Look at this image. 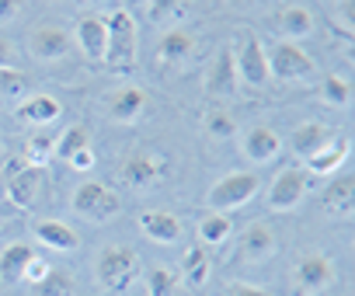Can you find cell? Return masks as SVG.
I'll return each instance as SVG.
<instances>
[{
	"instance_id": "obj_21",
	"label": "cell",
	"mask_w": 355,
	"mask_h": 296,
	"mask_svg": "<svg viewBox=\"0 0 355 296\" xmlns=\"http://www.w3.org/2000/svg\"><path fill=\"white\" fill-rule=\"evenodd\" d=\"M348 150H352L348 136H334L327 146H320L313 157H306V171L310 175H331V171H338L348 161Z\"/></svg>"
},
{
	"instance_id": "obj_17",
	"label": "cell",
	"mask_w": 355,
	"mask_h": 296,
	"mask_svg": "<svg viewBox=\"0 0 355 296\" xmlns=\"http://www.w3.org/2000/svg\"><path fill=\"white\" fill-rule=\"evenodd\" d=\"M196 53V35L189 28H171L164 32L160 46H157V60L167 63V67H182L185 60H192Z\"/></svg>"
},
{
	"instance_id": "obj_38",
	"label": "cell",
	"mask_w": 355,
	"mask_h": 296,
	"mask_svg": "<svg viewBox=\"0 0 355 296\" xmlns=\"http://www.w3.org/2000/svg\"><path fill=\"white\" fill-rule=\"evenodd\" d=\"M49 268H53V265H49V261H42V258L35 254V258H32V265L25 268V279H21V282H32V286H35V282H42V279L49 275Z\"/></svg>"
},
{
	"instance_id": "obj_16",
	"label": "cell",
	"mask_w": 355,
	"mask_h": 296,
	"mask_svg": "<svg viewBox=\"0 0 355 296\" xmlns=\"http://www.w3.org/2000/svg\"><path fill=\"white\" fill-rule=\"evenodd\" d=\"M39 189H42V171H39V168L21 164V168L8 178V199H11L18 209H32L35 199H39Z\"/></svg>"
},
{
	"instance_id": "obj_10",
	"label": "cell",
	"mask_w": 355,
	"mask_h": 296,
	"mask_svg": "<svg viewBox=\"0 0 355 296\" xmlns=\"http://www.w3.org/2000/svg\"><path fill=\"white\" fill-rule=\"evenodd\" d=\"M241 87V77H237V60H234V49H220L216 60L209 63V73H206V91L213 98H234Z\"/></svg>"
},
{
	"instance_id": "obj_36",
	"label": "cell",
	"mask_w": 355,
	"mask_h": 296,
	"mask_svg": "<svg viewBox=\"0 0 355 296\" xmlns=\"http://www.w3.org/2000/svg\"><path fill=\"white\" fill-rule=\"evenodd\" d=\"M182 8H185V0H146V18L160 25V21L174 18Z\"/></svg>"
},
{
	"instance_id": "obj_1",
	"label": "cell",
	"mask_w": 355,
	"mask_h": 296,
	"mask_svg": "<svg viewBox=\"0 0 355 296\" xmlns=\"http://www.w3.org/2000/svg\"><path fill=\"white\" fill-rule=\"evenodd\" d=\"M94 275H98V286L112 296H122L136 275H139V254L129 247V244H108L98 251V261H94Z\"/></svg>"
},
{
	"instance_id": "obj_43",
	"label": "cell",
	"mask_w": 355,
	"mask_h": 296,
	"mask_svg": "<svg viewBox=\"0 0 355 296\" xmlns=\"http://www.w3.org/2000/svg\"><path fill=\"white\" fill-rule=\"evenodd\" d=\"M94 4H112V0H94Z\"/></svg>"
},
{
	"instance_id": "obj_14",
	"label": "cell",
	"mask_w": 355,
	"mask_h": 296,
	"mask_svg": "<svg viewBox=\"0 0 355 296\" xmlns=\"http://www.w3.org/2000/svg\"><path fill=\"white\" fill-rule=\"evenodd\" d=\"M143 108H146V94L139 87H119V91H112L105 98V112L119 125H132L143 115Z\"/></svg>"
},
{
	"instance_id": "obj_8",
	"label": "cell",
	"mask_w": 355,
	"mask_h": 296,
	"mask_svg": "<svg viewBox=\"0 0 355 296\" xmlns=\"http://www.w3.org/2000/svg\"><path fill=\"white\" fill-rule=\"evenodd\" d=\"M306 189H310V175H306L303 168H282V171L275 175L272 189H268V206L279 209V213L296 209V206L303 202Z\"/></svg>"
},
{
	"instance_id": "obj_22",
	"label": "cell",
	"mask_w": 355,
	"mask_h": 296,
	"mask_svg": "<svg viewBox=\"0 0 355 296\" xmlns=\"http://www.w3.org/2000/svg\"><path fill=\"white\" fill-rule=\"evenodd\" d=\"M35 237H39L46 247L63 251V254H70V251L80 247V237H77L73 227H67L63 220H39V223H35Z\"/></svg>"
},
{
	"instance_id": "obj_24",
	"label": "cell",
	"mask_w": 355,
	"mask_h": 296,
	"mask_svg": "<svg viewBox=\"0 0 355 296\" xmlns=\"http://www.w3.org/2000/svg\"><path fill=\"white\" fill-rule=\"evenodd\" d=\"M352 202H355V185L348 175L334 178L327 189H324V206L334 213V216H348L352 213Z\"/></svg>"
},
{
	"instance_id": "obj_11",
	"label": "cell",
	"mask_w": 355,
	"mask_h": 296,
	"mask_svg": "<svg viewBox=\"0 0 355 296\" xmlns=\"http://www.w3.org/2000/svg\"><path fill=\"white\" fill-rule=\"evenodd\" d=\"M275 251H279V234H275L268 223H251V227L241 234V261L258 265V261L275 258Z\"/></svg>"
},
{
	"instance_id": "obj_41",
	"label": "cell",
	"mask_w": 355,
	"mask_h": 296,
	"mask_svg": "<svg viewBox=\"0 0 355 296\" xmlns=\"http://www.w3.org/2000/svg\"><path fill=\"white\" fill-rule=\"evenodd\" d=\"M15 63H18V53H15L11 39L0 35V70H8V67H15Z\"/></svg>"
},
{
	"instance_id": "obj_37",
	"label": "cell",
	"mask_w": 355,
	"mask_h": 296,
	"mask_svg": "<svg viewBox=\"0 0 355 296\" xmlns=\"http://www.w3.org/2000/svg\"><path fill=\"white\" fill-rule=\"evenodd\" d=\"M73 171H94V164H98V157H94V150L91 146H84V150H77L70 161H67Z\"/></svg>"
},
{
	"instance_id": "obj_5",
	"label": "cell",
	"mask_w": 355,
	"mask_h": 296,
	"mask_svg": "<svg viewBox=\"0 0 355 296\" xmlns=\"http://www.w3.org/2000/svg\"><path fill=\"white\" fill-rule=\"evenodd\" d=\"M234 60H237V77L251 87H265L272 80V70H268V53H265V42L248 32L241 39V46L234 49Z\"/></svg>"
},
{
	"instance_id": "obj_6",
	"label": "cell",
	"mask_w": 355,
	"mask_h": 296,
	"mask_svg": "<svg viewBox=\"0 0 355 296\" xmlns=\"http://www.w3.org/2000/svg\"><path fill=\"white\" fill-rule=\"evenodd\" d=\"M268 53V70L279 77V80H310L317 73V63L293 42H275Z\"/></svg>"
},
{
	"instance_id": "obj_9",
	"label": "cell",
	"mask_w": 355,
	"mask_h": 296,
	"mask_svg": "<svg viewBox=\"0 0 355 296\" xmlns=\"http://www.w3.org/2000/svg\"><path fill=\"white\" fill-rule=\"evenodd\" d=\"M73 49V35L60 25H39L32 35H28V53L42 63H53V60H63L70 56Z\"/></svg>"
},
{
	"instance_id": "obj_40",
	"label": "cell",
	"mask_w": 355,
	"mask_h": 296,
	"mask_svg": "<svg viewBox=\"0 0 355 296\" xmlns=\"http://www.w3.org/2000/svg\"><path fill=\"white\" fill-rule=\"evenodd\" d=\"M21 4L25 0H0V25H8L21 15Z\"/></svg>"
},
{
	"instance_id": "obj_3",
	"label": "cell",
	"mask_w": 355,
	"mask_h": 296,
	"mask_svg": "<svg viewBox=\"0 0 355 296\" xmlns=\"http://www.w3.org/2000/svg\"><path fill=\"white\" fill-rule=\"evenodd\" d=\"M119 209H122V199L105 182H98V178L84 182L73 192V213L91 220V223H108L112 216H119Z\"/></svg>"
},
{
	"instance_id": "obj_25",
	"label": "cell",
	"mask_w": 355,
	"mask_h": 296,
	"mask_svg": "<svg viewBox=\"0 0 355 296\" xmlns=\"http://www.w3.org/2000/svg\"><path fill=\"white\" fill-rule=\"evenodd\" d=\"M230 234H234V223H230V216L227 213H206L202 220H199V241L206 244V247H220L223 241H230Z\"/></svg>"
},
{
	"instance_id": "obj_7",
	"label": "cell",
	"mask_w": 355,
	"mask_h": 296,
	"mask_svg": "<svg viewBox=\"0 0 355 296\" xmlns=\"http://www.w3.org/2000/svg\"><path fill=\"white\" fill-rule=\"evenodd\" d=\"M167 175V157L153 150H132L122 161V182L132 189H153Z\"/></svg>"
},
{
	"instance_id": "obj_39",
	"label": "cell",
	"mask_w": 355,
	"mask_h": 296,
	"mask_svg": "<svg viewBox=\"0 0 355 296\" xmlns=\"http://www.w3.org/2000/svg\"><path fill=\"white\" fill-rule=\"evenodd\" d=\"M223 296H268V293L258 289V286H248V282H227L223 286Z\"/></svg>"
},
{
	"instance_id": "obj_34",
	"label": "cell",
	"mask_w": 355,
	"mask_h": 296,
	"mask_svg": "<svg viewBox=\"0 0 355 296\" xmlns=\"http://www.w3.org/2000/svg\"><path fill=\"white\" fill-rule=\"evenodd\" d=\"M331 25L338 32H345L348 39L355 35V0H338L334 11H331Z\"/></svg>"
},
{
	"instance_id": "obj_23",
	"label": "cell",
	"mask_w": 355,
	"mask_h": 296,
	"mask_svg": "<svg viewBox=\"0 0 355 296\" xmlns=\"http://www.w3.org/2000/svg\"><path fill=\"white\" fill-rule=\"evenodd\" d=\"M331 139H334V129L331 125H324V122H303L293 132V150L300 157H313L320 146H327Z\"/></svg>"
},
{
	"instance_id": "obj_29",
	"label": "cell",
	"mask_w": 355,
	"mask_h": 296,
	"mask_svg": "<svg viewBox=\"0 0 355 296\" xmlns=\"http://www.w3.org/2000/svg\"><path fill=\"white\" fill-rule=\"evenodd\" d=\"M279 25H282V32L286 35H293V39H303V35H310L313 32V15L306 11V8H282L279 11Z\"/></svg>"
},
{
	"instance_id": "obj_27",
	"label": "cell",
	"mask_w": 355,
	"mask_h": 296,
	"mask_svg": "<svg viewBox=\"0 0 355 296\" xmlns=\"http://www.w3.org/2000/svg\"><path fill=\"white\" fill-rule=\"evenodd\" d=\"M84 146H91V129H87L84 122H77V125H67V129H63V136L53 143V157H63V161H70L77 150H84Z\"/></svg>"
},
{
	"instance_id": "obj_42",
	"label": "cell",
	"mask_w": 355,
	"mask_h": 296,
	"mask_svg": "<svg viewBox=\"0 0 355 296\" xmlns=\"http://www.w3.org/2000/svg\"><path fill=\"white\" fill-rule=\"evenodd\" d=\"M119 4H122V11H139V8H146V0H119Z\"/></svg>"
},
{
	"instance_id": "obj_32",
	"label": "cell",
	"mask_w": 355,
	"mask_h": 296,
	"mask_svg": "<svg viewBox=\"0 0 355 296\" xmlns=\"http://www.w3.org/2000/svg\"><path fill=\"white\" fill-rule=\"evenodd\" d=\"M25 91H28V77L25 73H18L15 67L0 70V98H25Z\"/></svg>"
},
{
	"instance_id": "obj_30",
	"label": "cell",
	"mask_w": 355,
	"mask_h": 296,
	"mask_svg": "<svg viewBox=\"0 0 355 296\" xmlns=\"http://www.w3.org/2000/svg\"><path fill=\"white\" fill-rule=\"evenodd\" d=\"M146 293L150 296H174L178 293V275L167 265H153L146 268Z\"/></svg>"
},
{
	"instance_id": "obj_2",
	"label": "cell",
	"mask_w": 355,
	"mask_h": 296,
	"mask_svg": "<svg viewBox=\"0 0 355 296\" xmlns=\"http://www.w3.org/2000/svg\"><path fill=\"white\" fill-rule=\"evenodd\" d=\"M105 28H108V49H105V63L119 73L132 70L136 60H139V28H136V18L129 11H112L105 18Z\"/></svg>"
},
{
	"instance_id": "obj_44",
	"label": "cell",
	"mask_w": 355,
	"mask_h": 296,
	"mask_svg": "<svg viewBox=\"0 0 355 296\" xmlns=\"http://www.w3.org/2000/svg\"><path fill=\"white\" fill-rule=\"evenodd\" d=\"M230 4H241V0H230Z\"/></svg>"
},
{
	"instance_id": "obj_18",
	"label": "cell",
	"mask_w": 355,
	"mask_h": 296,
	"mask_svg": "<svg viewBox=\"0 0 355 296\" xmlns=\"http://www.w3.org/2000/svg\"><path fill=\"white\" fill-rule=\"evenodd\" d=\"M244 154L254 161V164H265V161H272L279 150H282V139H279V132L275 129H268V125H251L248 132H244Z\"/></svg>"
},
{
	"instance_id": "obj_12",
	"label": "cell",
	"mask_w": 355,
	"mask_h": 296,
	"mask_svg": "<svg viewBox=\"0 0 355 296\" xmlns=\"http://www.w3.org/2000/svg\"><path fill=\"white\" fill-rule=\"evenodd\" d=\"M334 282V261L327 254H303L296 261V286L303 293H320Z\"/></svg>"
},
{
	"instance_id": "obj_4",
	"label": "cell",
	"mask_w": 355,
	"mask_h": 296,
	"mask_svg": "<svg viewBox=\"0 0 355 296\" xmlns=\"http://www.w3.org/2000/svg\"><path fill=\"white\" fill-rule=\"evenodd\" d=\"M258 185H261L258 175H251V171H230V175H223L209 189V209H216V213L237 209V206H244V202H251L258 195Z\"/></svg>"
},
{
	"instance_id": "obj_26",
	"label": "cell",
	"mask_w": 355,
	"mask_h": 296,
	"mask_svg": "<svg viewBox=\"0 0 355 296\" xmlns=\"http://www.w3.org/2000/svg\"><path fill=\"white\" fill-rule=\"evenodd\" d=\"M32 289H35V296H77V279H73V272L53 265L49 275L42 282H35Z\"/></svg>"
},
{
	"instance_id": "obj_45",
	"label": "cell",
	"mask_w": 355,
	"mask_h": 296,
	"mask_svg": "<svg viewBox=\"0 0 355 296\" xmlns=\"http://www.w3.org/2000/svg\"><path fill=\"white\" fill-rule=\"evenodd\" d=\"M0 164H4V161H0Z\"/></svg>"
},
{
	"instance_id": "obj_15",
	"label": "cell",
	"mask_w": 355,
	"mask_h": 296,
	"mask_svg": "<svg viewBox=\"0 0 355 296\" xmlns=\"http://www.w3.org/2000/svg\"><path fill=\"white\" fill-rule=\"evenodd\" d=\"M139 230L153 244H174V241H182V220H178L174 213H167V209H146L139 216Z\"/></svg>"
},
{
	"instance_id": "obj_31",
	"label": "cell",
	"mask_w": 355,
	"mask_h": 296,
	"mask_svg": "<svg viewBox=\"0 0 355 296\" xmlns=\"http://www.w3.org/2000/svg\"><path fill=\"white\" fill-rule=\"evenodd\" d=\"M25 157H28V168H39V171L49 168L53 164V139L46 132H35L25 146Z\"/></svg>"
},
{
	"instance_id": "obj_33",
	"label": "cell",
	"mask_w": 355,
	"mask_h": 296,
	"mask_svg": "<svg viewBox=\"0 0 355 296\" xmlns=\"http://www.w3.org/2000/svg\"><path fill=\"white\" fill-rule=\"evenodd\" d=\"M324 98H327V105H338V108H345V105L352 101V84H348L345 77L331 73V77L324 80Z\"/></svg>"
},
{
	"instance_id": "obj_13",
	"label": "cell",
	"mask_w": 355,
	"mask_h": 296,
	"mask_svg": "<svg viewBox=\"0 0 355 296\" xmlns=\"http://www.w3.org/2000/svg\"><path fill=\"white\" fill-rule=\"evenodd\" d=\"M73 46H80V53L91 63H105V49H108L105 18H80L77 28H73Z\"/></svg>"
},
{
	"instance_id": "obj_19",
	"label": "cell",
	"mask_w": 355,
	"mask_h": 296,
	"mask_svg": "<svg viewBox=\"0 0 355 296\" xmlns=\"http://www.w3.org/2000/svg\"><path fill=\"white\" fill-rule=\"evenodd\" d=\"M63 115V105L53 94H25V101L18 105V119L28 125H53Z\"/></svg>"
},
{
	"instance_id": "obj_20",
	"label": "cell",
	"mask_w": 355,
	"mask_h": 296,
	"mask_svg": "<svg viewBox=\"0 0 355 296\" xmlns=\"http://www.w3.org/2000/svg\"><path fill=\"white\" fill-rule=\"evenodd\" d=\"M32 258H35L32 244H25V241L8 244L4 251H0V279H4L8 286H18L25 279V268L32 265Z\"/></svg>"
},
{
	"instance_id": "obj_28",
	"label": "cell",
	"mask_w": 355,
	"mask_h": 296,
	"mask_svg": "<svg viewBox=\"0 0 355 296\" xmlns=\"http://www.w3.org/2000/svg\"><path fill=\"white\" fill-rule=\"evenodd\" d=\"M182 275H185V282L196 286V289L209 282V258H206L202 247H189V251H185V258H182Z\"/></svg>"
},
{
	"instance_id": "obj_35",
	"label": "cell",
	"mask_w": 355,
	"mask_h": 296,
	"mask_svg": "<svg viewBox=\"0 0 355 296\" xmlns=\"http://www.w3.org/2000/svg\"><path fill=\"white\" fill-rule=\"evenodd\" d=\"M206 129H209V136H216V139H230V136L237 132V122H234V115L213 108V112L206 115Z\"/></svg>"
}]
</instances>
